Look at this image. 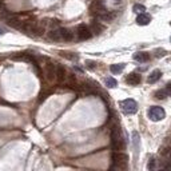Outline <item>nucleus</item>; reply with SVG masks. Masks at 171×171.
I'll return each instance as SVG.
<instances>
[{"instance_id": "nucleus-3", "label": "nucleus", "mask_w": 171, "mask_h": 171, "mask_svg": "<svg viewBox=\"0 0 171 171\" xmlns=\"http://www.w3.org/2000/svg\"><path fill=\"white\" fill-rule=\"evenodd\" d=\"M119 106H120V108L123 110V112L127 114V115L135 114L138 111V104L134 99H124L119 103Z\"/></svg>"}, {"instance_id": "nucleus-5", "label": "nucleus", "mask_w": 171, "mask_h": 171, "mask_svg": "<svg viewBox=\"0 0 171 171\" xmlns=\"http://www.w3.org/2000/svg\"><path fill=\"white\" fill-rule=\"evenodd\" d=\"M76 34H78V39L79 40H87L92 36L91 34V29H90L86 24H80L76 28Z\"/></svg>"}, {"instance_id": "nucleus-31", "label": "nucleus", "mask_w": 171, "mask_h": 171, "mask_svg": "<svg viewBox=\"0 0 171 171\" xmlns=\"http://www.w3.org/2000/svg\"><path fill=\"white\" fill-rule=\"evenodd\" d=\"M168 157H170V158H171V151H170V155H168Z\"/></svg>"}, {"instance_id": "nucleus-9", "label": "nucleus", "mask_w": 171, "mask_h": 171, "mask_svg": "<svg viewBox=\"0 0 171 171\" xmlns=\"http://www.w3.org/2000/svg\"><path fill=\"white\" fill-rule=\"evenodd\" d=\"M126 82H127L128 84H131V86H138L140 82H142V76H140L139 74H130L127 78H126Z\"/></svg>"}, {"instance_id": "nucleus-12", "label": "nucleus", "mask_w": 171, "mask_h": 171, "mask_svg": "<svg viewBox=\"0 0 171 171\" xmlns=\"http://www.w3.org/2000/svg\"><path fill=\"white\" fill-rule=\"evenodd\" d=\"M98 18L103 22H112V20L117 18V12H110V11H104L100 15H98Z\"/></svg>"}, {"instance_id": "nucleus-20", "label": "nucleus", "mask_w": 171, "mask_h": 171, "mask_svg": "<svg viewBox=\"0 0 171 171\" xmlns=\"http://www.w3.org/2000/svg\"><path fill=\"white\" fill-rule=\"evenodd\" d=\"M106 86L110 88H115L118 86V82L114 78H106Z\"/></svg>"}, {"instance_id": "nucleus-22", "label": "nucleus", "mask_w": 171, "mask_h": 171, "mask_svg": "<svg viewBox=\"0 0 171 171\" xmlns=\"http://www.w3.org/2000/svg\"><path fill=\"white\" fill-rule=\"evenodd\" d=\"M60 55H62L63 58H67V59H71V60L78 59V55H72L71 52H64V51H62V52H60Z\"/></svg>"}, {"instance_id": "nucleus-10", "label": "nucleus", "mask_w": 171, "mask_h": 171, "mask_svg": "<svg viewBox=\"0 0 171 171\" xmlns=\"http://www.w3.org/2000/svg\"><path fill=\"white\" fill-rule=\"evenodd\" d=\"M160 78H162V71H160V70H154V71L148 75L147 82L150 84H154V83H157Z\"/></svg>"}, {"instance_id": "nucleus-6", "label": "nucleus", "mask_w": 171, "mask_h": 171, "mask_svg": "<svg viewBox=\"0 0 171 171\" xmlns=\"http://www.w3.org/2000/svg\"><path fill=\"white\" fill-rule=\"evenodd\" d=\"M44 74L48 82H54L55 80V74H56V66L54 63L48 62L47 64H44Z\"/></svg>"}, {"instance_id": "nucleus-29", "label": "nucleus", "mask_w": 171, "mask_h": 171, "mask_svg": "<svg viewBox=\"0 0 171 171\" xmlns=\"http://www.w3.org/2000/svg\"><path fill=\"white\" fill-rule=\"evenodd\" d=\"M3 8H4V7H3V2H2V0H0V11H2Z\"/></svg>"}, {"instance_id": "nucleus-13", "label": "nucleus", "mask_w": 171, "mask_h": 171, "mask_svg": "<svg viewBox=\"0 0 171 171\" xmlns=\"http://www.w3.org/2000/svg\"><path fill=\"white\" fill-rule=\"evenodd\" d=\"M104 11H106V7H104L100 2H98V0H96V2H94V3L91 4V12H92V13L100 15V13L104 12Z\"/></svg>"}, {"instance_id": "nucleus-1", "label": "nucleus", "mask_w": 171, "mask_h": 171, "mask_svg": "<svg viewBox=\"0 0 171 171\" xmlns=\"http://www.w3.org/2000/svg\"><path fill=\"white\" fill-rule=\"evenodd\" d=\"M124 139H123V135H122V131H120V127L119 126H112L111 128V147L115 151L118 150H123L124 148Z\"/></svg>"}, {"instance_id": "nucleus-25", "label": "nucleus", "mask_w": 171, "mask_h": 171, "mask_svg": "<svg viewBox=\"0 0 171 171\" xmlns=\"http://www.w3.org/2000/svg\"><path fill=\"white\" fill-rule=\"evenodd\" d=\"M170 151H171V148H167V147H164L162 151H160V154L163 155V157H167V155H170Z\"/></svg>"}, {"instance_id": "nucleus-8", "label": "nucleus", "mask_w": 171, "mask_h": 171, "mask_svg": "<svg viewBox=\"0 0 171 171\" xmlns=\"http://www.w3.org/2000/svg\"><path fill=\"white\" fill-rule=\"evenodd\" d=\"M59 32H60V38H62V40H64V42H71L74 39V32L71 29L59 27Z\"/></svg>"}, {"instance_id": "nucleus-16", "label": "nucleus", "mask_w": 171, "mask_h": 171, "mask_svg": "<svg viewBox=\"0 0 171 171\" xmlns=\"http://www.w3.org/2000/svg\"><path fill=\"white\" fill-rule=\"evenodd\" d=\"M48 38L54 40V42H59V40H62L60 38V32H59V28H52L51 31L48 32Z\"/></svg>"}, {"instance_id": "nucleus-19", "label": "nucleus", "mask_w": 171, "mask_h": 171, "mask_svg": "<svg viewBox=\"0 0 171 171\" xmlns=\"http://www.w3.org/2000/svg\"><path fill=\"white\" fill-rule=\"evenodd\" d=\"M132 144H134L135 151H138V147H139V134L137 131L132 132Z\"/></svg>"}, {"instance_id": "nucleus-17", "label": "nucleus", "mask_w": 171, "mask_h": 171, "mask_svg": "<svg viewBox=\"0 0 171 171\" xmlns=\"http://www.w3.org/2000/svg\"><path fill=\"white\" fill-rule=\"evenodd\" d=\"M91 32H94V34H96V35H99V34H102V31L104 29V27L102 26V24H99L98 22H92V24H91Z\"/></svg>"}, {"instance_id": "nucleus-14", "label": "nucleus", "mask_w": 171, "mask_h": 171, "mask_svg": "<svg viewBox=\"0 0 171 171\" xmlns=\"http://www.w3.org/2000/svg\"><path fill=\"white\" fill-rule=\"evenodd\" d=\"M150 22H151V18H150L147 13H144V12L139 13L138 18H137V23L139 24V26H147Z\"/></svg>"}, {"instance_id": "nucleus-32", "label": "nucleus", "mask_w": 171, "mask_h": 171, "mask_svg": "<svg viewBox=\"0 0 171 171\" xmlns=\"http://www.w3.org/2000/svg\"><path fill=\"white\" fill-rule=\"evenodd\" d=\"M170 24H171V23H170Z\"/></svg>"}, {"instance_id": "nucleus-23", "label": "nucleus", "mask_w": 171, "mask_h": 171, "mask_svg": "<svg viewBox=\"0 0 171 171\" xmlns=\"http://www.w3.org/2000/svg\"><path fill=\"white\" fill-rule=\"evenodd\" d=\"M134 11L137 12V13H142V12L146 11V7L142 6V4H135V6H134Z\"/></svg>"}, {"instance_id": "nucleus-21", "label": "nucleus", "mask_w": 171, "mask_h": 171, "mask_svg": "<svg viewBox=\"0 0 171 171\" xmlns=\"http://www.w3.org/2000/svg\"><path fill=\"white\" fill-rule=\"evenodd\" d=\"M155 98H157V99H160V100H163V99L167 98V94H166L164 88H163V90H159V91L155 92Z\"/></svg>"}, {"instance_id": "nucleus-7", "label": "nucleus", "mask_w": 171, "mask_h": 171, "mask_svg": "<svg viewBox=\"0 0 171 171\" xmlns=\"http://www.w3.org/2000/svg\"><path fill=\"white\" fill-rule=\"evenodd\" d=\"M66 78H67L66 68H64L63 66H60V64H58V66H56V74H55V79H56L59 83H63L64 80H66Z\"/></svg>"}, {"instance_id": "nucleus-28", "label": "nucleus", "mask_w": 171, "mask_h": 171, "mask_svg": "<svg viewBox=\"0 0 171 171\" xmlns=\"http://www.w3.org/2000/svg\"><path fill=\"white\" fill-rule=\"evenodd\" d=\"M157 52H158V54H157V56H163V55L166 54V51H164V49H158Z\"/></svg>"}, {"instance_id": "nucleus-30", "label": "nucleus", "mask_w": 171, "mask_h": 171, "mask_svg": "<svg viewBox=\"0 0 171 171\" xmlns=\"http://www.w3.org/2000/svg\"><path fill=\"white\" fill-rule=\"evenodd\" d=\"M3 34H4V31H3L2 28H0V35H3Z\"/></svg>"}, {"instance_id": "nucleus-26", "label": "nucleus", "mask_w": 171, "mask_h": 171, "mask_svg": "<svg viewBox=\"0 0 171 171\" xmlns=\"http://www.w3.org/2000/svg\"><path fill=\"white\" fill-rule=\"evenodd\" d=\"M148 168H150V170H154V168H155V159H154V158L150 159V162H148Z\"/></svg>"}, {"instance_id": "nucleus-24", "label": "nucleus", "mask_w": 171, "mask_h": 171, "mask_svg": "<svg viewBox=\"0 0 171 171\" xmlns=\"http://www.w3.org/2000/svg\"><path fill=\"white\" fill-rule=\"evenodd\" d=\"M164 91H166V94H167V96H171V82H168L167 84H166Z\"/></svg>"}, {"instance_id": "nucleus-15", "label": "nucleus", "mask_w": 171, "mask_h": 171, "mask_svg": "<svg viewBox=\"0 0 171 171\" xmlns=\"http://www.w3.org/2000/svg\"><path fill=\"white\" fill-rule=\"evenodd\" d=\"M134 59L139 63H146V62H148L150 60V54H147V52H137L134 55Z\"/></svg>"}, {"instance_id": "nucleus-18", "label": "nucleus", "mask_w": 171, "mask_h": 171, "mask_svg": "<svg viewBox=\"0 0 171 171\" xmlns=\"http://www.w3.org/2000/svg\"><path fill=\"white\" fill-rule=\"evenodd\" d=\"M110 70H111L112 74H120L124 70V64L120 63V64H112L111 67H110Z\"/></svg>"}, {"instance_id": "nucleus-2", "label": "nucleus", "mask_w": 171, "mask_h": 171, "mask_svg": "<svg viewBox=\"0 0 171 171\" xmlns=\"http://www.w3.org/2000/svg\"><path fill=\"white\" fill-rule=\"evenodd\" d=\"M112 167L111 168H118V170H126L127 168V162H128V155L123 153H117L112 154Z\"/></svg>"}, {"instance_id": "nucleus-27", "label": "nucleus", "mask_w": 171, "mask_h": 171, "mask_svg": "<svg viewBox=\"0 0 171 171\" xmlns=\"http://www.w3.org/2000/svg\"><path fill=\"white\" fill-rule=\"evenodd\" d=\"M86 66H87L88 68L94 70V68H95V62H91V60H87V62H86Z\"/></svg>"}, {"instance_id": "nucleus-4", "label": "nucleus", "mask_w": 171, "mask_h": 171, "mask_svg": "<svg viewBox=\"0 0 171 171\" xmlns=\"http://www.w3.org/2000/svg\"><path fill=\"white\" fill-rule=\"evenodd\" d=\"M147 115H148V118L151 119L153 122H159V120L164 119L166 112H164V110H163L162 107H158V106H153V107L148 108Z\"/></svg>"}, {"instance_id": "nucleus-11", "label": "nucleus", "mask_w": 171, "mask_h": 171, "mask_svg": "<svg viewBox=\"0 0 171 171\" xmlns=\"http://www.w3.org/2000/svg\"><path fill=\"white\" fill-rule=\"evenodd\" d=\"M7 20V23H8V26H11L13 28H16V29H20V27H22V20H19L18 18H15L13 15H9V16L6 19Z\"/></svg>"}]
</instances>
